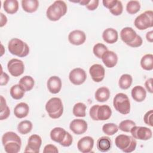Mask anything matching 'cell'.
<instances>
[{"mask_svg": "<svg viewBox=\"0 0 153 153\" xmlns=\"http://www.w3.org/2000/svg\"><path fill=\"white\" fill-rule=\"evenodd\" d=\"M45 110L49 117L53 119L60 118L63 113V105L59 97H52L45 104Z\"/></svg>", "mask_w": 153, "mask_h": 153, "instance_id": "obj_5", "label": "cell"}, {"mask_svg": "<svg viewBox=\"0 0 153 153\" xmlns=\"http://www.w3.org/2000/svg\"><path fill=\"white\" fill-rule=\"evenodd\" d=\"M152 115H153V111L149 110L148 111L143 117V121L145 123L151 127H152Z\"/></svg>", "mask_w": 153, "mask_h": 153, "instance_id": "obj_39", "label": "cell"}, {"mask_svg": "<svg viewBox=\"0 0 153 153\" xmlns=\"http://www.w3.org/2000/svg\"><path fill=\"white\" fill-rule=\"evenodd\" d=\"M112 115V110L107 105H99L97 111L98 121H105L108 120Z\"/></svg>", "mask_w": 153, "mask_h": 153, "instance_id": "obj_23", "label": "cell"}, {"mask_svg": "<svg viewBox=\"0 0 153 153\" xmlns=\"http://www.w3.org/2000/svg\"><path fill=\"white\" fill-rule=\"evenodd\" d=\"M134 25L139 30H145L153 25V12L151 10L145 11L139 15L134 20Z\"/></svg>", "mask_w": 153, "mask_h": 153, "instance_id": "obj_7", "label": "cell"}, {"mask_svg": "<svg viewBox=\"0 0 153 153\" xmlns=\"http://www.w3.org/2000/svg\"><path fill=\"white\" fill-rule=\"evenodd\" d=\"M152 81H153V79L152 78H150L149 79H148L145 82V86L147 90V91L148 92H149L150 93H153V88H152Z\"/></svg>", "mask_w": 153, "mask_h": 153, "instance_id": "obj_48", "label": "cell"}, {"mask_svg": "<svg viewBox=\"0 0 153 153\" xmlns=\"http://www.w3.org/2000/svg\"><path fill=\"white\" fill-rule=\"evenodd\" d=\"M117 2V0H103L102 1V3L105 7H106L109 10H111L114 7Z\"/></svg>", "mask_w": 153, "mask_h": 153, "instance_id": "obj_47", "label": "cell"}, {"mask_svg": "<svg viewBox=\"0 0 153 153\" xmlns=\"http://www.w3.org/2000/svg\"><path fill=\"white\" fill-rule=\"evenodd\" d=\"M123 6L122 2L120 1H117L114 7L111 10H109L110 13L114 16H116L121 15L123 13Z\"/></svg>", "mask_w": 153, "mask_h": 153, "instance_id": "obj_38", "label": "cell"}, {"mask_svg": "<svg viewBox=\"0 0 153 153\" xmlns=\"http://www.w3.org/2000/svg\"><path fill=\"white\" fill-rule=\"evenodd\" d=\"M1 23H0V27H3L5 26L7 22V18L5 15H4L3 13H1Z\"/></svg>", "mask_w": 153, "mask_h": 153, "instance_id": "obj_49", "label": "cell"}, {"mask_svg": "<svg viewBox=\"0 0 153 153\" xmlns=\"http://www.w3.org/2000/svg\"><path fill=\"white\" fill-rule=\"evenodd\" d=\"M110 97V91L106 87L99 88L95 92V99L99 102H104L107 101Z\"/></svg>", "mask_w": 153, "mask_h": 153, "instance_id": "obj_25", "label": "cell"}, {"mask_svg": "<svg viewBox=\"0 0 153 153\" xmlns=\"http://www.w3.org/2000/svg\"><path fill=\"white\" fill-rule=\"evenodd\" d=\"M137 34L131 27H125L120 32L121 40L127 45H129L137 37Z\"/></svg>", "mask_w": 153, "mask_h": 153, "instance_id": "obj_16", "label": "cell"}, {"mask_svg": "<svg viewBox=\"0 0 153 153\" xmlns=\"http://www.w3.org/2000/svg\"><path fill=\"white\" fill-rule=\"evenodd\" d=\"M42 144L41 137L36 134L30 136L27 140V144L25 147V152L38 153Z\"/></svg>", "mask_w": 153, "mask_h": 153, "instance_id": "obj_10", "label": "cell"}, {"mask_svg": "<svg viewBox=\"0 0 153 153\" xmlns=\"http://www.w3.org/2000/svg\"><path fill=\"white\" fill-rule=\"evenodd\" d=\"M25 91L20 84H15L13 85L10 90L11 97L15 100L21 99L25 95Z\"/></svg>", "mask_w": 153, "mask_h": 153, "instance_id": "obj_30", "label": "cell"}, {"mask_svg": "<svg viewBox=\"0 0 153 153\" xmlns=\"http://www.w3.org/2000/svg\"><path fill=\"white\" fill-rule=\"evenodd\" d=\"M115 144L117 148L124 152L130 153L135 150L137 142L136 139L133 137L122 134L115 137Z\"/></svg>", "mask_w": 153, "mask_h": 153, "instance_id": "obj_4", "label": "cell"}, {"mask_svg": "<svg viewBox=\"0 0 153 153\" xmlns=\"http://www.w3.org/2000/svg\"><path fill=\"white\" fill-rule=\"evenodd\" d=\"M102 38L103 41L108 44H114L118 41V32L114 28H107L103 32Z\"/></svg>", "mask_w": 153, "mask_h": 153, "instance_id": "obj_19", "label": "cell"}, {"mask_svg": "<svg viewBox=\"0 0 153 153\" xmlns=\"http://www.w3.org/2000/svg\"><path fill=\"white\" fill-rule=\"evenodd\" d=\"M68 40L72 45H80L85 42L86 40V35L81 30H74L69 33Z\"/></svg>", "mask_w": 153, "mask_h": 153, "instance_id": "obj_13", "label": "cell"}, {"mask_svg": "<svg viewBox=\"0 0 153 153\" xmlns=\"http://www.w3.org/2000/svg\"><path fill=\"white\" fill-rule=\"evenodd\" d=\"M66 132L67 131L62 127H55L50 131V137L52 140L60 143L65 139Z\"/></svg>", "mask_w": 153, "mask_h": 153, "instance_id": "obj_22", "label": "cell"}, {"mask_svg": "<svg viewBox=\"0 0 153 153\" xmlns=\"http://www.w3.org/2000/svg\"><path fill=\"white\" fill-rule=\"evenodd\" d=\"M32 123L29 120H24L19 123L17 126V130L22 134L29 133L32 129Z\"/></svg>", "mask_w": 153, "mask_h": 153, "instance_id": "obj_32", "label": "cell"}, {"mask_svg": "<svg viewBox=\"0 0 153 153\" xmlns=\"http://www.w3.org/2000/svg\"><path fill=\"white\" fill-rule=\"evenodd\" d=\"M22 7L25 11L32 13L37 10L39 7V2L37 0H22Z\"/></svg>", "mask_w": 153, "mask_h": 153, "instance_id": "obj_26", "label": "cell"}, {"mask_svg": "<svg viewBox=\"0 0 153 153\" xmlns=\"http://www.w3.org/2000/svg\"><path fill=\"white\" fill-rule=\"evenodd\" d=\"M102 60L104 65L109 68L114 67L118 62V56L117 54L112 51L107 50L102 56Z\"/></svg>", "mask_w": 153, "mask_h": 153, "instance_id": "obj_18", "label": "cell"}, {"mask_svg": "<svg viewBox=\"0 0 153 153\" xmlns=\"http://www.w3.org/2000/svg\"><path fill=\"white\" fill-rule=\"evenodd\" d=\"M89 74L93 81L96 82H100L104 79L105 71L101 65L94 64L90 67Z\"/></svg>", "mask_w": 153, "mask_h": 153, "instance_id": "obj_12", "label": "cell"}, {"mask_svg": "<svg viewBox=\"0 0 153 153\" xmlns=\"http://www.w3.org/2000/svg\"><path fill=\"white\" fill-rule=\"evenodd\" d=\"M10 114V110L8 106L2 109H0V120H4L8 118Z\"/></svg>", "mask_w": 153, "mask_h": 153, "instance_id": "obj_41", "label": "cell"}, {"mask_svg": "<svg viewBox=\"0 0 153 153\" xmlns=\"http://www.w3.org/2000/svg\"><path fill=\"white\" fill-rule=\"evenodd\" d=\"M72 142H73V137L72 135L69 132L67 131L65 139L60 144L63 146L68 147L72 145Z\"/></svg>", "mask_w": 153, "mask_h": 153, "instance_id": "obj_40", "label": "cell"}, {"mask_svg": "<svg viewBox=\"0 0 153 153\" xmlns=\"http://www.w3.org/2000/svg\"><path fill=\"white\" fill-rule=\"evenodd\" d=\"M143 43V40L142 38H141V36L139 35H137V37L136 38V39L134 40V41L133 42H131L130 44H129L128 46L131 47H139L140 46L142 45Z\"/></svg>", "mask_w": 153, "mask_h": 153, "instance_id": "obj_46", "label": "cell"}, {"mask_svg": "<svg viewBox=\"0 0 153 153\" xmlns=\"http://www.w3.org/2000/svg\"><path fill=\"white\" fill-rule=\"evenodd\" d=\"M94 146V139L90 136H85L80 139L77 143L78 150L82 153L90 152Z\"/></svg>", "mask_w": 153, "mask_h": 153, "instance_id": "obj_15", "label": "cell"}, {"mask_svg": "<svg viewBox=\"0 0 153 153\" xmlns=\"http://www.w3.org/2000/svg\"><path fill=\"white\" fill-rule=\"evenodd\" d=\"M136 126V123L130 120H126L122 121L118 126V128L120 130L124 132H130L131 128Z\"/></svg>", "mask_w": 153, "mask_h": 153, "instance_id": "obj_37", "label": "cell"}, {"mask_svg": "<svg viewBox=\"0 0 153 153\" xmlns=\"http://www.w3.org/2000/svg\"><path fill=\"white\" fill-rule=\"evenodd\" d=\"M132 76L129 74H123L122 75L118 81V85L119 87L123 90L128 89L130 87L131 84H132Z\"/></svg>", "mask_w": 153, "mask_h": 153, "instance_id": "obj_31", "label": "cell"}, {"mask_svg": "<svg viewBox=\"0 0 153 153\" xmlns=\"http://www.w3.org/2000/svg\"><path fill=\"white\" fill-rule=\"evenodd\" d=\"M19 84L22 87L25 91H29L33 88L35 85V81L32 76L25 75L20 78Z\"/></svg>", "mask_w": 153, "mask_h": 153, "instance_id": "obj_28", "label": "cell"}, {"mask_svg": "<svg viewBox=\"0 0 153 153\" xmlns=\"http://www.w3.org/2000/svg\"><path fill=\"white\" fill-rule=\"evenodd\" d=\"M132 137L141 140H147L150 139L152 136L151 130L146 127L133 126L130 131Z\"/></svg>", "mask_w": 153, "mask_h": 153, "instance_id": "obj_8", "label": "cell"}, {"mask_svg": "<svg viewBox=\"0 0 153 153\" xmlns=\"http://www.w3.org/2000/svg\"><path fill=\"white\" fill-rule=\"evenodd\" d=\"M140 66L142 69L146 71L153 69V55L146 54L144 55L140 60Z\"/></svg>", "mask_w": 153, "mask_h": 153, "instance_id": "obj_29", "label": "cell"}, {"mask_svg": "<svg viewBox=\"0 0 153 153\" xmlns=\"http://www.w3.org/2000/svg\"><path fill=\"white\" fill-rule=\"evenodd\" d=\"M87 123L82 119H74L70 124L69 128L71 130L76 134H84L87 130Z\"/></svg>", "mask_w": 153, "mask_h": 153, "instance_id": "obj_14", "label": "cell"}, {"mask_svg": "<svg viewBox=\"0 0 153 153\" xmlns=\"http://www.w3.org/2000/svg\"><path fill=\"white\" fill-rule=\"evenodd\" d=\"M78 3H79L81 5H86L88 2H89V1H86V0H82V1H78Z\"/></svg>", "mask_w": 153, "mask_h": 153, "instance_id": "obj_51", "label": "cell"}, {"mask_svg": "<svg viewBox=\"0 0 153 153\" xmlns=\"http://www.w3.org/2000/svg\"><path fill=\"white\" fill-rule=\"evenodd\" d=\"M99 1L97 0H91L89 1V2L85 5L86 8L90 11H93L96 10L99 5Z\"/></svg>", "mask_w": 153, "mask_h": 153, "instance_id": "obj_44", "label": "cell"}, {"mask_svg": "<svg viewBox=\"0 0 153 153\" xmlns=\"http://www.w3.org/2000/svg\"><path fill=\"white\" fill-rule=\"evenodd\" d=\"M8 49L11 54L19 57H24L29 53L28 45L19 38H12L8 44Z\"/></svg>", "mask_w": 153, "mask_h": 153, "instance_id": "obj_3", "label": "cell"}, {"mask_svg": "<svg viewBox=\"0 0 153 153\" xmlns=\"http://www.w3.org/2000/svg\"><path fill=\"white\" fill-rule=\"evenodd\" d=\"M67 10V5L63 1H56L48 7L46 16L50 21L56 22L65 16Z\"/></svg>", "mask_w": 153, "mask_h": 153, "instance_id": "obj_2", "label": "cell"}, {"mask_svg": "<svg viewBox=\"0 0 153 153\" xmlns=\"http://www.w3.org/2000/svg\"><path fill=\"white\" fill-rule=\"evenodd\" d=\"M131 95L134 100L137 102H142L146 98V91L142 86L136 85L132 88Z\"/></svg>", "mask_w": 153, "mask_h": 153, "instance_id": "obj_20", "label": "cell"}, {"mask_svg": "<svg viewBox=\"0 0 153 153\" xmlns=\"http://www.w3.org/2000/svg\"><path fill=\"white\" fill-rule=\"evenodd\" d=\"M59 152V150L57 148L52 144H48L45 146L43 152L44 153H57Z\"/></svg>", "mask_w": 153, "mask_h": 153, "instance_id": "obj_42", "label": "cell"}, {"mask_svg": "<svg viewBox=\"0 0 153 153\" xmlns=\"http://www.w3.org/2000/svg\"><path fill=\"white\" fill-rule=\"evenodd\" d=\"M62 85L61 79L57 76H50L47 82V88L48 91L53 94L58 93L62 88Z\"/></svg>", "mask_w": 153, "mask_h": 153, "instance_id": "obj_17", "label": "cell"}, {"mask_svg": "<svg viewBox=\"0 0 153 153\" xmlns=\"http://www.w3.org/2000/svg\"><path fill=\"white\" fill-rule=\"evenodd\" d=\"M9 79L10 77L8 75L7 73L4 72L2 71H1L0 75V85L1 86L6 85L8 83Z\"/></svg>", "mask_w": 153, "mask_h": 153, "instance_id": "obj_45", "label": "cell"}, {"mask_svg": "<svg viewBox=\"0 0 153 153\" xmlns=\"http://www.w3.org/2000/svg\"><path fill=\"white\" fill-rule=\"evenodd\" d=\"M107 50H108L107 47L102 43L96 44L93 48V54L99 59H101L103 53Z\"/></svg>", "mask_w": 153, "mask_h": 153, "instance_id": "obj_36", "label": "cell"}, {"mask_svg": "<svg viewBox=\"0 0 153 153\" xmlns=\"http://www.w3.org/2000/svg\"><path fill=\"white\" fill-rule=\"evenodd\" d=\"M111 148V140L108 136H102L97 141V148L100 152H107Z\"/></svg>", "mask_w": 153, "mask_h": 153, "instance_id": "obj_24", "label": "cell"}, {"mask_svg": "<svg viewBox=\"0 0 153 153\" xmlns=\"http://www.w3.org/2000/svg\"><path fill=\"white\" fill-rule=\"evenodd\" d=\"M2 143L6 152L17 153L20 151L22 140L16 133L7 131L2 136Z\"/></svg>", "mask_w": 153, "mask_h": 153, "instance_id": "obj_1", "label": "cell"}, {"mask_svg": "<svg viewBox=\"0 0 153 153\" xmlns=\"http://www.w3.org/2000/svg\"><path fill=\"white\" fill-rule=\"evenodd\" d=\"M3 8L8 14H13L19 10V2L17 0H6L3 2Z\"/></svg>", "mask_w": 153, "mask_h": 153, "instance_id": "obj_27", "label": "cell"}, {"mask_svg": "<svg viewBox=\"0 0 153 153\" xmlns=\"http://www.w3.org/2000/svg\"><path fill=\"white\" fill-rule=\"evenodd\" d=\"M99 106V105H95L91 106V108L90 109V111H89L90 116L91 118V119L94 121H98V119L97 117V111Z\"/></svg>", "mask_w": 153, "mask_h": 153, "instance_id": "obj_43", "label": "cell"}, {"mask_svg": "<svg viewBox=\"0 0 153 153\" xmlns=\"http://www.w3.org/2000/svg\"><path fill=\"white\" fill-rule=\"evenodd\" d=\"M86 105L82 103L78 102L76 103L73 107L72 113L74 116L77 117H84L86 115L85 111H86Z\"/></svg>", "mask_w": 153, "mask_h": 153, "instance_id": "obj_33", "label": "cell"}, {"mask_svg": "<svg viewBox=\"0 0 153 153\" xmlns=\"http://www.w3.org/2000/svg\"><path fill=\"white\" fill-rule=\"evenodd\" d=\"M118 127L114 123H106L102 127L103 132L108 136L114 135L118 131Z\"/></svg>", "mask_w": 153, "mask_h": 153, "instance_id": "obj_35", "label": "cell"}, {"mask_svg": "<svg viewBox=\"0 0 153 153\" xmlns=\"http://www.w3.org/2000/svg\"><path fill=\"white\" fill-rule=\"evenodd\" d=\"M113 105L117 111L126 115L130 111V102L128 97L124 93H117L113 100Z\"/></svg>", "mask_w": 153, "mask_h": 153, "instance_id": "obj_6", "label": "cell"}, {"mask_svg": "<svg viewBox=\"0 0 153 153\" xmlns=\"http://www.w3.org/2000/svg\"><path fill=\"white\" fill-rule=\"evenodd\" d=\"M146 38L148 42H153V31L152 30L149 31L146 33Z\"/></svg>", "mask_w": 153, "mask_h": 153, "instance_id": "obj_50", "label": "cell"}, {"mask_svg": "<svg viewBox=\"0 0 153 153\" xmlns=\"http://www.w3.org/2000/svg\"><path fill=\"white\" fill-rule=\"evenodd\" d=\"M7 69L10 74L13 76H19L25 71V65L21 60L12 59L7 63Z\"/></svg>", "mask_w": 153, "mask_h": 153, "instance_id": "obj_9", "label": "cell"}, {"mask_svg": "<svg viewBox=\"0 0 153 153\" xmlns=\"http://www.w3.org/2000/svg\"><path fill=\"white\" fill-rule=\"evenodd\" d=\"M70 81L74 85H81L83 84L87 79L85 71L80 68H76L72 69L69 74Z\"/></svg>", "mask_w": 153, "mask_h": 153, "instance_id": "obj_11", "label": "cell"}, {"mask_svg": "<svg viewBox=\"0 0 153 153\" xmlns=\"http://www.w3.org/2000/svg\"><path fill=\"white\" fill-rule=\"evenodd\" d=\"M140 9V4L138 1H130L126 5L127 12L130 14L137 13Z\"/></svg>", "mask_w": 153, "mask_h": 153, "instance_id": "obj_34", "label": "cell"}, {"mask_svg": "<svg viewBox=\"0 0 153 153\" xmlns=\"http://www.w3.org/2000/svg\"><path fill=\"white\" fill-rule=\"evenodd\" d=\"M29 112V105L25 102H20L16 105L14 108V115L18 118L26 117Z\"/></svg>", "mask_w": 153, "mask_h": 153, "instance_id": "obj_21", "label": "cell"}]
</instances>
